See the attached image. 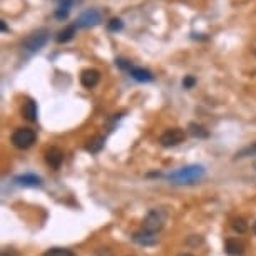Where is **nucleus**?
Returning <instances> with one entry per match:
<instances>
[{
	"instance_id": "21",
	"label": "nucleus",
	"mask_w": 256,
	"mask_h": 256,
	"mask_svg": "<svg viewBox=\"0 0 256 256\" xmlns=\"http://www.w3.org/2000/svg\"><path fill=\"white\" fill-rule=\"evenodd\" d=\"M233 229L238 233H245L246 229H248V224L245 223V219H235V221H233Z\"/></svg>"
},
{
	"instance_id": "5",
	"label": "nucleus",
	"mask_w": 256,
	"mask_h": 256,
	"mask_svg": "<svg viewBox=\"0 0 256 256\" xmlns=\"http://www.w3.org/2000/svg\"><path fill=\"white\" fill-rule=\"evenodd\" d=\"M184 139H186V132L179 129V127H173V129H167L162 132L159 143L164 146V148H173V146L181 144Z\"/></svg>"
},
{
	"instance_id": "26",
	"label": "nucleus",
	"mask_w": 256,
	"mask_h": 256,
	"mask_svg": "<svg viewBox=\"0 0 256 256\" xmlns=\"http://www.w3.org/2000/svg\"><path fill=\"white\" fill-rule=\"evenodd\" d=\"M179 256H193V255H188V253H183V255H179Z\"/></svg>"
},
{
	"instance_id": "3",
	"label": "nucleus",
	"mask_w": 256,
	"mask_h": 256,
	"mask_svg": "<svg viewBox=\"0 0 256 256\" xmlns=\"http://www.w3.org/2000/svg\"><path fill=\"white\" fill-rule=\"evenodd\" d=\"M49 41V32L46 29H39L35 30L29 35L27 39L24 41V49L25 51H29L30 54H34V52H39L41 49L46 46Z\"/></svg>"
},
{
	"instance_id": "9",
	"label": "nucleus",
	"mask_w": 256,
	"mask_h": 256,
	"mask_svg": "<svg viewBox=\"0 0 256 256\" xmlns=\"http://www.w3.org/2000/svg\"><path fill=\"white\" fill-rule=\"evenodd\" d=\"M46 161H47V164L51 166V167H54V169H59L60 164H62V161H64V153L60 151L59 148H51V149H47V153H46Z\"/></svg>"
},
{
	"instance_id": "22",
	"label": "nucleus",
	"mask_w": 256,
	"mask_h": 256,
	"mask_svg": "<svg viewBox=\"0 0 256 256\" xmlns=\"http://www.w3.org/2000/svg\"><path fill=\"white\" fill-rule=\"evenodd\" d=\"M116 65L121 70H127V72H129V70L132 69V64L127 59H116Z\"/></svg>"
},
{
	"instance_id": "20",
	"label": "nucleus",
	"mask_w": 256,
	"mask_h": 256,
	"mask_svg": "<svg viewBox=\"0 0 256 256\" xmlns=\"http://www.w3.org/2000/svg\"><path fill=\"white\" fill-rule=\"evenodd\" d=\"M122 29H124V22H122L121 19H112L107 24V30H109V32H121Z\"/></svg>"
},
{
	"instance_id": "15",
	"label": "nucleus",
	"mask_w": 256,
	"mask_h": 256,
	"mask_svg": "<svg viewBox=\"0 0 256 256\" xmlns=\"http://www.w3.org/2000/svg\"><path fill=\"white\" fill-rule=\"evenodd\" d=\"M77 24H70L67 25L64 30H60L59 35H57V42L59 44H65V42H69V41H72L74 39V35H76V30H77Z\"/></svg>"
},
{
	"instance_id": "12",
	"label": "nucleus",
	"mask_w": 256,
	"mask_h": 256,
	"mask_svg": "<svg viewBox=\"0 0 256 256\" xmlns=\"http://www.w3.org/2000/svg\"><path fill=\"white\" fill-rule=\"evenodd\" d=\"M37 104H35V101L32 99H27L24 104V107H22V114H24V117L27 119V121L34 122L37 121Z\"/></svg>"
},
{
	"instance_id": "7",
	"label": "nucleus",
	"mask_w": 256,
	"mask_h": 256,
	"mask_svg": "<svg viewBox=\"0 0 256 256\" xmlns=\"http://www.w3.org/2000/svg\"><path fill=\"white\" fill-rule=\"evenodd\" d=\"M132 241L138 243L141 246H153L156 245L157 241H159V236H157V233H149V231H139V233H134L132 235Z\"/></svg>"
},
{
	"instance_id": "27",
	"label": "nucleus",
	"mask_w": 256,
	"mask_h": 256,
	"mask_svg": "<svg viewBox=\"0 0 256 256\" xmlns=\"http://www.w3.org/2000/svg\"><path fill=\"white\" fill-rule=\"evenodd\" d=\"M253 229H255V233H256V223H255V226H253Z\"/></svg>"
},
{
	"instance_id": "24",
	"label": "nucleus",
	"mask_w": 256,
	"mask_h": 256,
	"mask_svg": "<svg viewBox=\"0 0 256 256\" xmlns=\"http://www.w3.org/2000/svg\"><path fill=\"white\" fill-rule=\"evenodd\" d=\"M2 256H19V255H17L14 250H5V251L2 253Z\"/></svg>"
},
{
	"instance_id": "2",
	"label": "nucleus",
	"mask_w": 256,
	"mask_h": 256,
	"mask_svg": "<svg viewBox=\"0 0 256 256\" xmlns=\"http://www.w3.org/2000/svg\"><path fill=\"white\" fill-rule=\"evenodd\" d=\"M35 139H37V134H35V131L30 129V127H17L10 136L12 144H14L17 149H29L30 146L35 143Z\"/></svg>"
},
{
	"instance_id": "6",
	"label": "nucleus",
	"mask_w": 256,
	"mask_h": 256,
	"mask_svg": "<svg viewBox=\"0 0 256 256\" xmlns=\"http://www.w3.org/2000/svg\"><path fill=\"white\" fill-rule=\"evenodd\" d=\"M101 20H102V17H101V12L96 10V8H89V10L82 12V14L79 15V19L76 20V24H77V27H81V29H91V27H96V25H99Z\"/></svg>"
},
{
	"instance_id": "25",
	"label": "nucleus",
	"mask_w": 256,
	"mask_h": 256,
	"mask_svg": "<svg viewBox=\"0 0 256 256\" xmlns=\"http://www.w3.org/2000/svg\"><path fill=\"white\" fill-rule=\"evenodd\" d=\"M0 27H2V32H8V27H7L5 20H2V22H0Z\"/></svg>"
},
{
	"instance_id": "8",
	"label": "nucleus",
	"mask_w": 256,
	"mask_h": 256,
	"mask_svg": "<svg viewBox=\"0 0 256 256\" xmlns=\"http://www.w3.org/2000/svg\"><path fill=\"white\" fill-rule=\"evenodd\" d=\"M101 81V74L96 69H87L81 74V84L86 89H94Z\"/></svg>"
},
{
	"instance_id": "10",
	"label": "nucleus",
	"mask_w": 256,
	"mask_h": 256,
	"mask_svg": "<svg viewBox=\"0 0 256 256\" xmlns=\"http://www.w3.org/2000/svg\"><path fill=\"white\" fill-rule=\"evenodd\" d=\"M79 0H59V5H57L55 12H54V17L59 20H64L69 17V12H70V7L74 5Z\"/></svg>"
},
{
	"instance_id": "14",
	"label": "nucleus",
	"mask_w": 256,
	"mask_h": 256,
	"mask_svg": "<svg viewBox=\"0 0 256 256\" xmlns=\"http://www.w3.org/2000/svg\"><path fill=\"white\" fill-rule=\"evenodd\" d=\"M224 251L229 255V256H241L243 251H245V246L241 245L238 240H226V243H224Z\"/></svg>"
},
{
	"instance_id": "18",
	"label": "nucleus",
	"mask_w": 256,
	"mask_h": 256,
	"mask_svg": "<svg viewBox=\"0 0 256 256\" xmlns=\"http://www.w3.org/2000/svg\"><path fill=\"white\" fill-rule=\"evenodd\" d=\"M44 256H76L70 250H65V248H51L47 250Z\"/></svg>"
},
{
	"instance_id": "11",
	"label": "nucleus",
	"mask_w": 256,
	"mask_h": 256,
	"mask_svg": "<svg viewBox=\"0 0 256 256\" xmlns=\"http://www.w3.org/2000/svg\"><path fill=\"white\" fill-rule=\"evenodd\" d=\"M15 183L20 186H29V188H39L42 184V179L37 178L35 174H24V176H17Z\"/></svg>"
},
{
	"instance_id": "1",
	"label": "nucleus",
	"mask_w": 256,
	"mask_h": 256,
	"mask_svg": "<svg viewBox=\"0 0 256 256\" xmlns=\"http://www.w3.org/2000/svg\"><path fill=\"white\" fill-rule=\"evenodd\" d=\"M203 176H205V169L201 166H188L173 173L169 176V179L178 184H191L194 181L201 179Z\"/></svg>"
},
{
	"instance_id": "13",
	"label": "nucleus",
	"mask_w": 256,
	"mask_h": 256,
	"mask_svg": "<svg viewBox=\"0 0 256 256\" xmlns=\"http://www.w3.org/2000/svg\"><path fill=\"white\" fill-rule=\"evenodd\" d=\"M129 74H131V77L134 79V81H138V82H151L154 76L149 70H146L143 67H132L129 70Z\"/></svg>"
},
{
	"instance_id": "17",
	"label": "nucleus",
	"mask_w": 256,
	"mask_h": 256,
	"mask_svg": "<svg viewBox=\"0 0 256 256\" xmlns=\"http://www.w3.org/2000/svg\"><path fill=\"white\" fill-rule=\"evenodd\" d=\"M104 143H105V139L102 138V136H97V138H94V139L89 141V144L86 146V149H87L89 153H99L101 149L104 148Z\"/></svg>"
},
{
	"instance_id": "16",
	"label": "nucleus",
	"mask_w": 256,
	"mask_h": 256,
	"mask_svg": "<svg viewBox=\"0 0 256 256\" xmlns=\"http://www.w3.org/2000/svg\"><path fill=\"white\" fill-rule=\"evenodd\" d=\"M188 131H189V134H191L193 138L206 139V138H208V136H209V134H208V131H206L203 126L196 124V122H191V124H189V127H188Z\"/></svg>"
},
{
	"instance_id": "23",
	"label": "nucleus",
	"mask_w": 256,
	"mask_h": 256,
	"mask_svg": "<svg viewBox=\"0 0 256 256\" xmlns=\"http://www.w3.org/2000/svg\"><path fill=\"white\" fill-rule=\"evenodd\" d=\"M194 84H196V79H194L193 76H186L183 81V87L184 89H191V87H194Z\"/></svg>"
},
{
	"instance_id": "4",
	"label": "nucleus",
	"mask_w": 256,
	"mask_h": 256,
	"mask_svg": "<svg viewBox=\"0 0 256 256\" xmlns=\"http://www.w3.org/2000/svg\"><path fill=\"white\" fill-rule=\"evenodd\" d=\"M162 226H164V214H162L159 209L149 211L148 216H146V219H144V224H143L144 231L159 233L162 229Z\"/></svg>"
},
{
	"instance_id": "19",
	"label": "nucleus",
	"mask_w": 256,
	"mask_h": 256,
	"mask_svg": "<svg viewBox=\"0 0 256 256\" xmlns=\"http://www.w3.org/2000/svg\"><path fill=\"white\" fill-rule=\"evenodd\" d=\"M248 156H256V143H253L251 146H246V148H243L241 151L236 154V159H241V157H248Z\"/></svg>"
}]
</instances>
